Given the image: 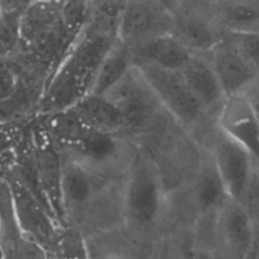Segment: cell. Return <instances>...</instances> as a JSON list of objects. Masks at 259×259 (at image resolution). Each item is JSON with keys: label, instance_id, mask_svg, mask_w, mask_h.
Instances as JSON below:
<instances>
[{"label": "cell", "instance_id": "6da1fadb", "mask_svg": "<svg viewBox=\"0 0 259 259\" xmlns=\"http://www.w3.org/2000/svg\"><path fill=\"white\" fill-rule=\"evenodd\" d=\"M123 220L141 235H151L161 221L165 188L152 153L140 147L124 177Z\"/></svg>", "mask_w": 259, "mask_h": 259}, {"label": "cell", "instance_id": "f546056e", "mask_svg": "<svg viewBox=\"0 0 259 259\" xmlns=\"http://www.w3.org/2000/svg\"><path fill=\"white\" fill-rule=\"evenodd\" d=\"M11 70V67L9 65V62L4 55H0V75Z\"/></svg>", "mask_w": 259, "mask_h": 259}, {"label": "cell", "instance_id": "4dcf8cb0", "mask_svg": "<svg viewBox=\"0 0 259 259\" xmlns=\"http://www.w3.org/2000/svg\"><path fill=\"white\" fill-rule=\"evenodd\" d=\"M8 52H9V49H8V48H6V47L2 44V41L0 40V55H4V56H6Z\"/></svg>", "mask_w": 259, "mask_h": 259}, {"label": "cell", "instance_id": "d4e9b609", "mask_svg": "<svg viewBox=\"0 0 259 259\" xmlns=\"http://www.w3.org/2000/svg\"><path fill=\"white\" fill-rule=\"evenodd\" d=\"M222 39L248 62L259 68V32L224 30Z\"/></svg>", "mask_w": 259, "mask_h": 259}, {"label": "cell", "instance_id": "7c38bea8", "mask_svg": "<svg viewBox=\"0 0 259 259\" xmlns=\"http://www.w3.org/2000/svg\"><path fill=\"white\" fill-rule=\"evenodd\" d=\"M33 158L37 181L49 208L59 226L65 227L68 221L62 192V151L48 135V141L36 148Z\"/></svg>", "mask_w": 259, "mask_h": 259}, {"label": "cell", "instance_id": "83f0119b", "mask_svg": "<svg viewBox=\"0 0 259 259\" xmlns=\"http://www.w3.org/2000/svg\"><path fill=\"white\" fill-rule=\"evenodd\" d=\"M195 259H224L218 252L210 249L197 250Z\"/></svg>", "mask_w": 259, "mask_h": 259}, {"label": "cell", "instance_id": "ba28073f", "mask_svg": "<svg viewBox=\"0 0 259 259\" xmlns=\"http://www.w3.org/2000/svg\"><path fill=\"white\" fill-rule=\"evenodd\" d=\"M174 14L156 0H125L118 28L117 39L133 47L151 37L172 34Z\"/></svg>", "mask_w": 259, "mask_h": 259}, {"label": "cell", "instance_id": "4316f807", "mask_svg": "<svg viewBox=\"0 0 259 259\" xmlns=\"http://www.w3.org/2000/svg\"><path fill=\"white\" fill-rule=\"evenodd\" d=\"M16 90V77L11 70L0 75V101L12 97Z\"/></svg>", "mask_w": 259, "mask_h": 259}, {"label": "cell", "instance_id": "2e32d148", "mask_svg": "<svg viewBox=\"0 0 259 259\" xmlns=\"http://www.w3.org/2000/svg\"><path fill=\"white\" fill-rule=\"evenodd\" d=\"M133 64L145 62L155 66L178 71L192 53L173 34H161L130 47Z\"/></svg>", "mask_w": 259, "mask_h": 259}, {"label": "cell", "instance_id": "7a4b0ae2", "mask_svg": "<svg viewBox=\"0 0 259 259\" xmlns=\"http://www.w3.org/2000/svg\"><path fill=\"white\" fill-rule=\"evenodd\" d=\"M133 65L140 70L165 111L186 131L203 139L215 125L217 117L205 109L178 71L145 62Z\"/></svg>", "mask_w": 259, "mask_h": 259}, {"label": "cell", "instance_id": "ac0fdd59", "mask_svg": "<svg viewBox=\"0 0 259 259\" xmlns=\"http://www.w3.org/2000/svg\"><path fill=\"white\" fill-rule=\"evenodd\" d=\"M72 108L92 130L128 136L120 111L104 95L86 94Z\"/></svg>", "mask_w": 259, "mask_h": 259}, {"label": "cell", "instance_id": "ffe728a7", "mask_svg": "<svg viewBox=\"0 0 259 259\" xmlns=\"http://www.w3.org/2000/svg\"><path fill=\"white\" fill-rule=\"evenodd\" d=\"M132 66L133 58L130 47L116 39L98 66L87 94L103 95Z\"/></svg>", "mask_w": 259, "mask_h": 259}, {"label": "cell", "instance_id": "4fadbf2b", "mask_svg": "<svg viewBox=\"0 0 259 259\" xmlns=\"http://www.w3.org/2000/svg\"><path fill=\"white\" fill-rule=\"evenodd\" d=\"M205 55L226 97L241 94L258 82L259 68L248 62L223 39Z\"/></svg>", "mask_w": 259, "mask_h": 259}, {"label": "cell", "instance_id": "f1b7e54d", "mask_svg": "<svg viewBox=\"0 0 259 259\" xmlns=\"http://www.w3.org/2000/svg\"><path fill=\"white\" fill-rule=\"evenodd\" d=\"M158 2H160L161 4H163L164 6H166L169 10H171L172 12H174L179 6L180 4L184 1V0H156Z\"/></svg>", "mask_w": 259, "mask_h": 259}, {"label": "cell", "instance_id": "d590c367", "mask_svg": "<svg viewBox=\"0 0 259 259\" xmlns=\"http://www.w3.org/2000/svg\"><path fill=\"white\" fill-rule=\"evenodd\" d=\"M30 1H31V2H32V1H33V0H30Z\"/></svg>", "mask_w": 259, "mask_h": 259}, {"label": "cell", "instance_id": "836d02e7", "mask_svg": "<svg viewBox=\"0 0 259 259\" xmlns=\"http://www.w3.org/2000/svg\"><path fill=\"white\" fill-rule=\"evenodd\" d=\"M197 1H200V2H203V3H213L218 0H197Z\"/></svg>", "mask_w": 259, "mask_h": 259}, {"label": "cell", "instance_id": "30bf717a", "mask_svg": "<svg viewBox=\"0 0 259 259\" xmlns=\"http://www.w3.org/2000/svg\"><path fill=\"white\" fill-rule=\"evenodd\" d=\"M255 222L239 201L229 197L214 214L215 239L224 259H247L253 244Z\"/></svg>", "mask_w": 259, "mask_h": 259}, {"label": "cell", "instance_id": "8fae6325", "mask_svg": "<svg viewBox=\"0 0 259 259\" xmlns=\"http://www.w3.org/2000/svg\"><path fill=\"white\" fill-rule=\"evenodd\" d=\"M215 124L226 136L258 158V107L243 94H234L225 98L217 113Z\"/></svg>", "mask_w": 259, "mask_h": 259}, {"label": "cell", "instance_id": "1f68e13d", "mask_svg": "<svg viewBox=\"0 0 259 259\" xmlns=\"http://www.w3.org/2000/svg\"><path fill=\"white\" fill-rule=\"evenodd\" d=\"M5 166H6V165L2 166V165L0 164V180H1L2 178H4L5 175H6V174L8 173V171H9V170H5Z\"/></svg>", "mask_w": 259, "mask_h": 259}, {"label": "cell", "instance_id": "277c9868", "mask_svg": "<svg viewBox=\"0 0 259 259\" xmlns=\"http://www.w3.org/2000/svg\"><path fill=\"white\" fill-rule=\"evenodd\" d=\"M120 111L132 138L152 130L167 113L136 66L103 94ZM168 114V113H167Z\"/></svg>", "mask_w": 259, "mask_h": 259}, {"label": "cell", "instance_id": "d6a6232c", "mask_svg": "<svg viewBox=\"0 0 259 259\" xmlns=\"http://www.w3.org/2000/svg\"><path fill=\"white\" fill-rule=\"evenodd\" d=\"M4 25V16H3V10H2V6H1V2H0V30L2 29Z\"/></svg>", "mask_w": 259, "mask_h": 259}, {"label": "cell", "instance_id": "9c48e42d", "mask_svg": "<svg viewBox=\"0 0 259 259\" xmlns=\"http://www.w3.org/2000/svg\"><path fill=\"white\" fill-rule=\"evenodd\" d=\"M173 35L193 54H206L222 40L223 29L209 3L184 0L173 12Z\"/></svg>", "mask_w": 259, "mask_h": 259}, {"label": "cell", "instance_id": "e575fe53", "mask_svg": "<svg viewBox=\"0 0 259 259\" xmlns=\"http://www.w3.org/2000/svg\"><path fill=\"white\" fill-rule=\"evenodd\" d=\"M105 259V258H104ZM107 259H122V258H118V257H110V258H107Z\"/></svg>", "mask_w": 259, "mask_h": 259}, {"label": "cell", "instance_id": "5b68a950", "mask_svg": "<svg viewBox=\"0 0 259 259\" xmlns=\"http://www.w3.org/2000/svg\"><path fill=\"white\" fill-rule=\"evenodd\" d=\"M202 147L209 154L229 197L242 203L250 183L258 176V158L221 132L217 124L203 137Z\"/></svg>", "mask_w": 259, "mask_h": 259}, {"label": "cell", "instance_id": "44dd1931", "mask_svg": "<svg viewBox=\"0 0 259 259\" xmlns=\"http://www.w3.org/2000/svg\"><path fill=\"white\" fill-rule=\"evenodd\" d=\"M91 131L72 107L49 114L47 134L60 150L78 145Z\"/></svg>", "mask_w": 259, "mask_h": 259}, {"label": "cell", "instance_id": "d6986e66", "mask_svg": "<svg viewBox=\"0 0 259 259\" xmlns=\"http://www.w3.org/2000/svg\"><path fill=\"white\" fill-rule=\"evenodd\" d=\"M209 6L223 30L259 32V0H218Z\"/></svg>", "mask_w": 259, "mask_h": 259}, {"label": "cell", "instance_id": "e0dca14e", "mask_svg": "<svg viewBox=\"0 0 259 259\" xmlns=\"http://www.w3.org/2000/svg\"><path fill=\"white\" fill-rule=\"evenodd\" d=\"M205 156L198 164L190 190L198 213L213 215L229 195L207 151Z\"/></svg>", "mask_w": 259, "mask_h": 259}, {"label": "cell", "instance_id": "3957f363", "mask_svg": "<svg viewBox=\"0 0 259 259\" xmlns=\"http://www.w3.org/2000/svg\"><path fill=\"white\" fill-rule=\"evenodd\" d=\"M132 139L127 135L92 130L78 145L61 151L93 174L116 180L125 177L139 151Z\"/></svg>", "mask_w": 259, "mask_h": 259}, {"label": "cell", "instance_id": "603a6c76", "mask_svg": "<svg viewBox=\"0 0 259 259\" xmlns=\"http://www.w3.org/2000/svg\"><path fill=\"white\" fill-rule=\"evenodd\" d=\"M196 239L194 229H177L169 233L159 243L157 259H195Z\"/></svg>", "mask_w": 259, "mask_h": 259}, {"label": "cell", "instance_id": "9a60e30c", "mask_svg": "<svg viewBox=\"0 0 259 259\" xmlns=\"http://www.w3.org/2000/svg\"><path fill=\"white\" fill-rule=\"evenodd\" d=\"M178 72L205 109L217 117L226 96L206 55L192 53Z\"/></svg>", "mask_w": 259, "mask_h": 259}, {"label": "cell", "instance_id": "8992f818", "mask_svg": "<svg viewBox=\"0 0 259 259\" xmlns=\"http://www.w3.org/2000/svg\"><path fill=\"white\" fill-rule=\"evenodd\" d=\"M33 46L38 54L49 59L63 56L71 44L64 27L60 7L53 0L30 3L20 23V33Z\"/></svg>", "mask_w": 259, "mask_h": 259}, {"label": "cell", "instance_id": "cb8c5ba5", "mask_svg": "<svg viewBox=\"0 0 259 259\" xmlns=\"http://www.w3.org/2000/svg\"><path fill=\"white\" fill-rule=\"evenodd\" d=\"M59 7L64 27L72 42L86 25L87 0H64Z\"/></svg>", "mask_w": 259, "mask_h": 259}, {"label": "cell", "instance_id": "5bb4252c", "mask_svg": "<svg viewBox=\"0 0 259 259\" xmlns=\"http://www.w3.org/2000/svg\"><path fill=\"white\" fill-rule=\"evenodd\" d=\"M62 155V192L64 206L68 218L71 209L79 213L81 210L85 211L99 191L110 180L93 174L63 153Z\"/></svg>", "mask_w": 259, "mask_h": 259}, {"label": "cell", "instance_id": "52a82bcc", "mask_svg": "<svg viewBox=\"0 0 259 259\" xmlns=\"http://www.w3.org/2000/svg\"><path fill=\"white\" fill-rule=\"evenodd\" d=\"M9 185L12 204L22 233L48 251L55 250L60 226L50 211L24 185L17 172L4 177Z\"/></svg>", "mask_w": 259, "mask_h": 259}, {"label": "cell", "instance_id": "7402d4cb", "mask_svg": "<svg viewBox=\"0 0 259 259\" xmlns=\"http://www.w3.org/2000/svg\"><path fill=\"white\" fill-rule=\"evenodd\" d=\"M125 0H87L84 27L117 38V28Z\"/></svg>", "mask_w": 259, "mask_h": 259}, {"label": "cell", "instance_id": "484cf974", "mask_svg": "<svg viewBox=\"0 0 259 259\" xmlns=\"http://www.w3.org/2000/svg\"><path fill=\"white\" fill-rule=\"evenodd\" d=\"M4 17H21L30 0H0Z\"/></svg>", "mask_w": 259, "mask_h": 259}]
</instances>
